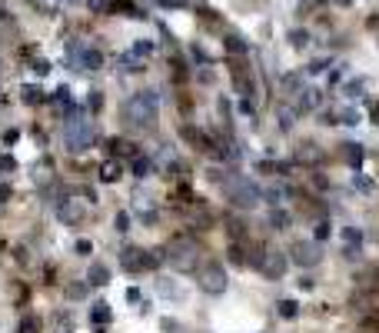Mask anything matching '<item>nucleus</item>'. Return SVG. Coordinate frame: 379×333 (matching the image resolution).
<instances>
[{
    "mask_svg": "<svg viewBox=\"0 0 379 333\" xmlns=\"http://www.w3.org/2000/svg\"><path fill=\"white\" fill-rule=\"evenodd\" d=\"M100 64H103V54H100V50L83 47V54H80V67H83V70H100Z\"/></svg>",
    "mask_w": 379,
    "mask_h": 333,
    "instance_id": "9b49d317",
    "label": "nucleus"
},
{
    "mask_svg": "<svg viewBox=\"0 0 379 333\" xmlns=\"http://www.w3.org/2000/svg\"><path fill=\"white\" fill-rule=\"evenodd\" d=\"M17 333H40V320L37 317H24L20 326H17Z\"/></svg>",
    "mask_w": 379,
    "mask_h": 333,
    "instance_id": "5701e85b",
    "label": "nucleus"
},
{
    "mask_svg": "<svg viewBox=\"0 0 379 333\" xmlns=\"http://www.w3.org/2000/svg\"><path fill=\"white\" fill-rule=\"evenodd\" d=\"M329 237V223H316V240H326Z\"/></svg>",
    "mask_w": 379,
    "mask_h": 333,
    "instance_id": "ea45409f",
    "label": "nucleus"
},
{
    "mask_svg": "<svg viewBox=\"0 0 379 333\" xmlns=\"http://www.w3.org/2000/svg\"><path fill=\"white\" fill-rule=\"evenodd\" d=\"M113 0H90V10H97V14H103V10H110Z\"/></svg>",
    "mask_w": 379,
    "mask_h": 333,
    "instance_id": "e433bc0d",
    "label": "nucleus"
},
{
    "mask_svg": "<svg viewBox=\"0 0 379 333\" xmlns=\"http://www.w3.org/2000/svg\"><path fill=\"white\" fill-rule=\"evenodd\" d=\"M343 160H346L353 170H359V166H363V160H366V150L359 147V143H343Z\"/></svg>",
    "mask_w": 379,
    "mask_h": 333,
    "instance_id": "9d476101",
    "label": "nucleus"
},
{
    "mask_svg": "<svg viewBox=\"0 0 379 333\" xmlns=\"http://www.w3.org/2000/svg\"><path fill=\"white\" fill-rule=\"evenodd\" d=\"M223 193H226V200L233 206H240V210H253L263 197L260 187L253 180H246V177H240V174H229L226 180H223Z\"/></svg>",
    "mask_w": 379,
    "mask_h": 333,
    "instance_id": "7ed1b4c3",
    "label": "nucleus"
},
{
    "mask_svg": "<svg viewBox=\"0 0 379 333\" xmlns=\"http://www.w3.org/2000/svg\"><path fill=\"white\" fill-rule=\"evenodd\" d=\"M17 170V160L10 153H0V174H14Z\"/></svg>",
    "mask_w": 379,
    "mask_h": 333,
    "instance_id": "393cba45",
    "label": "nucleus"
},
{
    "mask_svg": "<svg viewBox=\"0 0 379 333\" xmlns=\"http://www.w3.org/2000/svg\"><path fill=\"white\" fill-rule=\"evenodd\" d=\"M296 160H300V163H309V160H313V163H319V160H323V153L316 150V143H303L300 153H296Z\"/></svg>",
    "mask_w": 379,
    "mask_h": 333,
    "instance_id": "4468645a",
    "label": "nucleus"
},
{
    "mask_svg": "<svg viewBox=\"0 0 379 333\" xmlns=\"http://www.w3.org/2000/svg\"><path fill=\"white\" fill-rule=\"evenodd\" d=\"M150 170H153L150 160L143 157V153H136V157H133V177H136V180H143V177H150Z\"/></svg>",
    "mask_w": 379,
    "mask_h": 333,
    "instance_id": "a211bd4d",
    "label": "nucleus"
},
{
    "mask_svg": "<svg viewBox=\"0 0 379 333\" xmlns=\"http://www.w3.org/2000/svg\"><path fill=\"white\" fill-rule=\"evenodd\" d=\"M67 294H70V297H73V300H80V297L87 294V286H70V290H67Z\"/></svg>",
    "mask_w": 379,
    "mask_h": 333,
    "instance_id": "a18cd8bd",
    "label": "nucleus"
},
{
    "mask_svg": "<svg viewBox=\"0 0 379 333\" xmlns=\"http://www.w3.org/2000/svg\"><path fill=\"white\" fill-rule=\"evenodd\" d=\"M256 270H260L266 280H283V273H286L283 250H266V254L260 257V263H256Z\"/></svg>",
    "mask_w": 379,
    "mask_h": 333,
    "instance_id": "0eeeda50",
    "label": "nucleus"
},
{
    "mask_svg": "<svg viewBox=\"0 0 379 333\" xmlns=\"http://www.w3.org/2000/svg\"><path fill=\"white\" fill-rule=\"evenodd\" d=\"M343 123H359V113L356 110H343Z\"/></svg>",
    "mask_w": 379,
    "mask_h": 333,
    "instance_id": "79ce46f5",
    "label": "nucleus"
},
{
    "mask_svg": "<svg viewBox=\"0 0 379 333\" xmlns=\"http://www.w3.org/2000/svg\"><path fill=\"white\" fill-rule=\"evenodd\" d=\"M229 233H233V237H236V240H243V237H246V223L233 220V223H229Z\"/></svg>",
    "mask_w": 379,
    "mask_h": 333,
    "instance_id": "c756f323",
    "label": "nucleus"
},
{
    "mask_svg": "<svg viewBox=\"0 0 379 333\" xmlns=\"http://www.w3.org/2000/svg\"><path fill=\"white\" fill-rule=\"evenodd\" d=\"M313 183H316V187H319V190H326V187H329V180H326L323 174H313Z\"/></svg>",
    "mask_w": 379,
    "mask_h": 333,
    "instance_id": "c03bdc74",
    "label": "nucleus"
},
{
    "mask_svg": "<svg viewBox=\"0 0 379 333\" xmlns=\"http://www.w3.org/2000/svg\"><path fill=\"white\" fill-rule=\"evenodd\" d=\"M90 250H93L90 240H77V254H90Z\"/></svg>",
    "mask_w": 379,
    "mask_h": 333,
    "instance_id": "37998d69",
    "label": "nucleus"
},
{
    "mask_svg": "<svg viewBox=\"0 0 379 333\" xmlns=\"http://www.w3.org/2000/svg\"><path fill=\"white\" fill-rule=\"evenodd\" d=\"M290 260L296 263V267H316V263L323 260V246H319V240H296V243L290 246Z\"/></svg>",
    "mask_w": 379,
    "mask_h": 333,
    "instance_id": "423d86ee",
    "label": "nucleus"
},
{
    "mask_svg": "<svg viewBox=\"0 0 379 333\" xmlns=\"http://www.w3.org/2000/svg\"><path fill=\"white\" fill-rule=\"evenodd\" d=\"M17 137H20V134H17V130H7V134H4V143H7V147H10V143H17Z\"/></svg>",
    "mask_w": 379,
    "mask_h": 333,
    "instance_id": "de8ad7c7",
    "label": "nucleus"
},
{
    "mask_svg": "<svg viewBox=\"0 0 379 333\" xmlns=\"http://www.w3.org/2000/svg\"><path fill=\"white\" fill-rule=\"evenodd\" d=\"M279 127H283V130L293 127V110H279Z\"/></svg>",
    "mask_w": 379,
    "mask_h": 333,
    "instance_id": "c9c22d12",
    "label": "nucleus"
},
{
    "mask_svg": "<svg viewBox=\"0 0 379 333\" xmlns=\"http://www.w3.org/2000/svg\"><path fill=\"white\" fill-rule=\"evenodd\" d=\"M363 87H366L363 80H349V84H346V97H359V94H363Z\"/></svg>",
    "mask_w": 379,
    "mask_h": 333,
    "instance_id": "cd10ccee",
    "label": "nucleus"
},
{
    "mask_svg": "<svg viewBox=\"0 0 379 333\" xmlns=\"http://www.w3.org/2000/svg\"><path fill=\"white\" fill-rule=\"evenodd\" d=\"M0 20H4V10H0Z\"/></svg>",
    "mask_w": 379,
    "mask_h": 333,
    "instance_id": "3c124183",
    "label": "nucleus"
},
{
    "mask_svg": "<svg viewBox=\"0 0 379 333\" xmlns=\"http://www.w3.org/2000/svg\"><path fill=\"white\" fill-rule=\"evenodd\" d=\"M290 220H293V217L286 214V210H279V206H276V210H269V223H273L276 230H286V227H290Z\"/></svg>",
    "mask_w": 379,
    "mask_h": 333,
    "instance_id": "6ab92c4d",
    "label": "nucleus"
},
{
    "mask_svg": "<svg viewBox=\"0 0 379 333\" xmlns=\"http://www.w3.org/2000/svg\"><path fill=\"white\" fill-rule=\"evenodd\" d=\"M163 257H166V263H170L176 273H193L197 263H200V246L193 243V240L180 237V240H173V243L166 246Z\"/></svg>",
    "mask_w": 379,
    "mask_h": 333,
    "instance_id": "20e7f679",
    "label": "nucleus"
},
{
    "mask_svg": "<svg viewBox=\"0 0 379 333\" xmlns=\"http://www.w3.org/2000/svg\"><path fill=\"white\" fill-rule=\"evenodd\" d=\"M356 187H359V190H372V183L366 180V177H356Z\"/></svg>",
    "mask_w": 379,
    "mask_h": 333,
    "instance_id": "49530a36",
    "label": "nucleus"
},
{
    "mask_svg": "<svg viewBox=\"0 0 379 333\" xmlns=\"http://www.w3.org/2000/svg\"><path fill=\"white\" fill-rule=\"evenodd\" d=\"M290 40L296 44V47H303V44H306V33H303V30H293V33H290Z\"/></svg>",
    "mask_w": 379,
    "mask_h": 333,
    "instance_id": "a19ab883",
    "label": "nucleus"
},
{
    "mask_svg": "<svg viewBox=\"0 0 379 333\" xmlns=\"http://www.w3.org/2000/svg\"><path fill=\"white\" fill-rule=\"evenodd\" d=\"M153 47H157L153 40H140V44H133V54L136 57H147V54H153Z\"/></svg>",
    "mask_w": 379,
    "mask_h": 333,
    "instance_id": "a878e982",
    "label": "nucleus"
},
{
    "mask_svg": "<svg viewBox=\"0 0 379 333\" xmlns=\"http://www.w3.org/2000/svg\"><path fill=\"white\" fill-rule=\"evenodd\" d=\"M197 283H200V290H203V294L220 297V294H226V270H223L220 263H203Z\"/></svg>",
    "mask_w": 379,
    "mask_h": 333,
    "instance_id": "39448f33",
    "label": "nucleus"
},
{
    "mask_svg": "<svg viewBox=\"0 0 379 333\" xmlns=\"http://www.w3.org/2000/svg\"><path fill=\"white\" fill-rule=\"evenodd\" d=\"M33 73L47 77V73H50V60H33Z\"/></svg>",
    "mask_w": 379,
    "mask_h": 333,
    "instance_id": "72a5a7b5",
    "label": "nucleus"
},
{
    "mask_svg": "<svg viewBox=\"0 0 379 333\" xmlns=\"http://www.w3.org/2000/svg\"><path fill=\"white\" fill-rule=\"evenodd\" d=\"M326 67H329V60L326 57H319V60H309V67H306V73H323Z\"/></svg>",
    "mask_w": 379,
    "mask_h": 333,
    "instance_id": "bb28decb",
    "label": "nucleus"
},
{
    "mask_svg": "<svg viewBox=\"0 0 379 333\" xmlns=\"http://www.w3.org/2000/svg\"><path fill=\"white\" fill-rule=\"evenodd\" d=\"M300 84H303V80L296 77V73H290V77L283 80V87H286V90H296V94H300Z\"/></svg>",
    "mask_w": 379,
    "mask_h": 333,
    "instance_id": "473e14b6",
    "label": "nucleus"
},
{
    "mask_svg": "<svg viewBox=\"0 0 379 333\" xmlns=\"http://www.w3.org/2000/svg\"><path fill=\"white\" fill-rule=\"evenodd\" d=\"M223 44H226V50H229V54H240V57H243L246 50H250V47H246V40L240 37V33H226V40H223Z\"/></svg>",
    "mask_w": 379,
    "mask_h": 333,
    "instance_id": "dca6fc26",
    "label": "nucleus"
},
{
    "mask_svg": "<svg viewBox=\"0 0 379 333\" xmlns=\"http://www.w3.org/2000/svg\"><path fill=\"white\" fill-rule=\"evenodd\" d=\"M10 197H14V187H10V183H0V203H7Z\"/></svg>",
    "mask_w": 379,
    "mask_h": 333,
    "instance_id": "4c0bfd02",
    "label": "nucleus"
},
{
    "mask_svg": "<svg viewBox=\"0 0 379 333\" xmlns=\"http://www.w3.org/2000/svg\"><path fill=\"white\" fill-rule=\"evenodd\" d=\"M157 110H160V97L157 90H140V94L126 97L123 107H120V113H123V120L130 123L133 130H147L157 123Z\"/></svg>",
    "mask_w": 379,
    "mask_h": 333,
    "instance_id": "f257e3e1",
    "label": "nucleus"
},
{
    "mask_svg": "<svg viewBox=\"0 0 379 333\" xmlns=\"http://www.w3.org/2000/svg\"><path fill=\"white\" fill-rule=\"evenodd\" d=\"M340 4H343V7H346V4H349V0H340Z\"/></svg>",
    "mask_w": 379,
    "mask_h": 333,
    "instance_id": "8fccbe9b",
    "label": "nucleus"
},
{
    "mask_svg": "<svg viewBox=\"0 0 379 333\" xmlns=\"http://www.w3.org/2000/svg\"><path fill=\"white\" fill-rule=\"evenodd\" d=\"M110 10H126V17H143V10H136L133 0H113Z\"/></svg>",
    "mask_w": 379,
    "mask_h": 333,
    "instance_id": "aec40b11",
    "label": "nucleus"
},
{
    "mask_svg": "<svg viewBox=\"0 0 379 333\" xmlns=\"http://www.w3.org/2000/svg\"><path fill=\"white\" fill-rule=\"evenodd\" d=\"M100 180L103 183H117L120 180V163L117 160H107V163L100 166Z\"/></svg>",
    "mask_w": 379,
    "mask_h": 333,
    "instance_id": "2eb2a0df",
    "label": "nucleus"
},
{
    "mask_svg": "<svg viewBox=\"0 0 379 333\" xmlns=\"http://www.w3.org/2000/svg\"><path fill=\"white\" fill-rule=\"evenodd\" d=\"M33 4H37L40 10H47V14H54V10H57V0H33Z\"/></svg>",
    "mask_w": 379,
    "mask_h": 333,
    "instance_id": "58836bf2",
    "label": "nucleus"
},
{
    "mask_svg": "<svg viewBox=\"0 0 379 333\" xmlns=\"http://www.w3.org/2000/svg\"><path fill=\"white\" fill-rule=\"evenodd\" d=\"M300 110H316L319 107V90H300Z\"/></svg>",
    "mask_w": 379,
    "mask_h": 333,
    "instance_id": "f3484780",
    "label": "nucleus"
},
{
    "mask_svg": "<svg viewBox=\"0 0 379 333\" xmlns=\"http://www.w3.org/2000/svg\"><path fill=\"white\" fill-rule=\"evenodd\" d=\"M87 103H90V110H100V107H103V94H100V90H90Z\"/></svg>",
    "mask_w": 379,
    "mask_h": 333,
    "instance_id": "c85d7f7f",
    "label": "nucleus"
},
{
    "mask_svg": "<svg viewBox=\"0 0 379 333\" xmlns=\"http://www.w3.org/2000/svg\"><path fill=\"white\" fill-rule=\"evenodd\" d=\"M170 177H180V180H186V163H170Z\"/></svg>",
    "mask_w": 379,
    "mask_h": 333,
    "instance_id": "7c9ffc66",
    "label": "nucleus"
},
{
    "mask_svg": "<svg viewBox=\"0 0 379 333\" xmlns=\"http://www.w3.org/2000/svg\"><path fill=\"white\" fill-rule=\"evenodd\" d=\"M117 230H120V233H126V230H130V214H123V210L117 214Z\"/></svg>",
    "mask_w": 379,
    "mask_h": 333,
    "instance_id": "2f4dec72",
    "label": "nucleus"
},
{
    "mask_svg": "<svg viewBox=\"0 0 379 333\" xmlns=\"http://www.w3.org/2000/svg\"><path fill=\"white\" fill-rule=\"evenodd\" d=\"M279 317H286V320H293V317H296V313H300V307H296V300H283V303H279Z\"/></svg>",
    "mask_w": 379,
    "mask_h": 333,
    "instance_id": "b1692460",
    "label": "nucleus"
},
{
    "mask_svg": "<svg viewBox=\"0 0 379 333\" xmlns=\"http://www.w3.org/2000/svg\"><path fill=\"white\" fill-rule=\"evenodd\" d=\"M57 217H60L63 223H77V220H83V206H80L77 200H67V203L57 206Z\"/></svg>",
    "mask_w": 379,
    "mask_h": 333,
    "instance_id": "1a4fd4ad",
    "label": "nucleus"
},
{
    "mask_svg": "<svg viewBox=\"0 0 379 333\" xmlns=\"http://www.w3.org/2000/svg\"><path fill=\"white\" fill-rule=\"evenodd\" d=\"M20 94H24V103H40V100H43V90H40V87H33V84H27V87L20 90Z\"/></svg>",
    "mask_w": 379,
    "mask_h": 333,
    "instance_id": "412c9836",
    "label": "nucleus"
},
{
    "mask_svg": "<svg viewBox=\"0 0 379 333\" xmlns=\"http://www.w3.org/2000/svg\"><path fill=\"white\" fill-rule=\"evenodd\" d=\"M120 263H123V270H130V273H143V270H147V250H140V246H123V250H120Z\"/></svg>",
    "mask_w": 379,
    "mask_h": 333,
    "instance_id": "6e6552de",
    "label": "nucleus"
},
{
    "mask_svg": "<svg viewBox=\"0 0 379 333\" xmlns=\"http://www.w3.org/2000/svg\"><path fill=\"white\" fill-rule=\"evenodd\" d=\"M369 117H372V123H379V103H372V107H369Z\"/></svg>",
    "mask_w": 379,
    "mask_h": 333,
    "instance_id": "09e8293b",
    "label": "nucleus"
},
{
    "mask_svg": "<svg viewBox=\"0 0 379 333\" xmlns=\"http://www.w3.org/2000/svg\"><path fill=\"white\" fill-rule=\"evenodd\" d=\"M90 320H93V326H97V323H100V326H107V323H110V303L97 300V307L90 310Z\"/></svg>",
    "mask_w": 379,
    "mask_h": 333,
    "instance_id": "ddd939ff",
    "label": "nucleus"
},
{
    "mask_svg": "<svg viewBox=\"0 0 379 333\" xmlns=\"http://www.w3.org/2000/svg\"><path fill=\"white\" fill-rule=\"evenodd\" d=\"M87 283H93V286H107V283H110V270L103 267V263H93V267L87 270Z\"/></svg>",
    "mask_w": 379,
    "mask_h": 333,
    "instance_id": "f8f14e48",
    "label": "nucleus"
},
{
    "mask_svg": "<svg viewBox=\"0 0 379 333\" xmlns=\"http://www.w3.org/2000/svg\"><path fill=\"white\" fill-rule=\"evenodd\" d=\"M143 57H136L133 50H130V54L126 57H120V67H126V70H143V64H140Z\"/></svg>",
    "mask_w": 379,
    "mask_h": 333,
    "instance_id": "4be33fe9",
    "label": "nucleus"
},
{
    "mask_svg": "<svg viewBox=\"0 0 379 333\" xmlns=\"http://www.w3.org/2000/svg\"><path fill=\"white\" fill-rule=\"evenodd\" d=\"M343 237H346L349 243H363V233H359V230H353V227H346V230H343Z\"/></svg>",
    "mask_w": 379,
    "mask_h": 333,
    "instance_id": "f704fd0d",
    "label": "nucleus"
},
{
    "mask_svg": "<svg viewBox=\"0 0 379 333\" xmlns=\"http://www.w3.org/2000/svg\"><path fill=\"white\" fill-rule=\"evenodd\" d=\"M63 140H67V150H73V153H83L87 147H93V120H87L73 103H70V110H67Z\"/></svg>",
    "mask_w": 379,
    "mask_h": 333,
    "instance_id": "f03ea898",
    "label": "nucleus"
}]
</instances>
